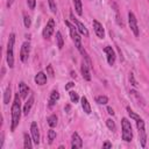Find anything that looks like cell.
<instances>
[{"label": "cell", "instance_id": "17", "mask_svg": "<svg viewBox=\"0 0 149 149\" xmlns=\"http://www.w3.org/2000/svg\"><path fill=\"white\" fill-rule=\"evenodd\" d=\"M34 100H35L34 94H30V97L28 98V100L26 101L24 107H23V114H24V115H28V113L30 112V108H31V106H33V104H34Z\"/></svg>", "mask_w": 149, "mask_h": 149}, {"label": "cell", "instance_id": "20", "mask_svg": "<svg viewBox=\"0 0 149 149\" xmlns=\"http://www.w3.org/2000/svg\"><path fill=\"white\" fill-rule=\"evenodd\" d=\"M33 140H30V136L24 133L23 134V148L24 149H31L33 148V143H31Z\"/></svg>", "mask_w": 149, "mask_h": 149}, {"label": "cell", "instance_id": "29", "mask_svg": "<svg viewBox=\"0 0 149 149\" xmlns=\"http://www.w3.org/2000/svg\"><path fill=\"white\" fill-rule=\"evenodd\" d=\"M23 23H24V27L26 28H29L30 24H31V20H30V16H28L27 14L23 15Z\"/></svg>", "mask_w": 149, "mask_h": 149}, {"label": "cell", "instance_id": "8", "mask_svg": "<svg viewBox=\"0 0 149 149\" xmlns=\"http://www.w3.org/2000/svg\"><path fill=\"white\" fill-rule=\"evenodd\" d=\"M70 19L72 20V22H73V24L77 27V29H78V31L81 34V35H84V36H88V30H87V28L78 20V19H76L74 16H73V14L72 13H70Z\"/></svg>", "mask_w": 149, "mask_h": 149}, {"label": "cell", "instance_id": "22", "mask_svg": "<svg viewBox=\"0 0 149 149\" xmlns=\"http://www.w3.org/2000/svg\"><path fill=\"white\" fill-rule=\"evenodd\" d=\"M56 40H57V47H58V49H62L63 45H64V41H63V36H62L61 31H57L56 33Z\"/></svg>", "mask_w": 149, "mask_h": 149}, {"label": "cell", "instance_id": "37", "mask_svg": "<svg viewBox=\"0 0 149 149\" xmlns=\"http://www.w3.org/2000/svg\"><path fill=\"white\" fill-rule=\"evenodd\" d=\"M107 112H108V114L114 115V111H113V108H112V107H107Z\"/></svg>", "mask_w": 149, "mask_h": 149}, {"label": "cell", "instance_id": "16", "mask_svg": "<svg viewBox=\"0 0 149 149\" xmlns=\"http://www.w3.org/2000/svg\"><path fill=\"white\" fill-rule=\"evenodd\" d=\"M35 83L37 84V85H44L45 83H47V74L44 73V72H42V71H40V72H37L36 73V76H35Z\"/></svg>", "mask_w": 149, "mask_h": 149}, {"label": "cell", "instance_id": "1", "mask_svg": "<svg viewBox=\"0 0 149 149\" xmlns=\"http://www.w3.org/2000/svg\"><path fill=\"white\" fill-rule=\"evenodd\" d=\"M20 93L15 94L14 102L12 105V123H10V130L14 132L15 128L19 126L20 119H21V104H20Z\"/></svg>", "mask_w": 149, "mask_h": 149}, {"label": "cell", "instance_id": "4", "mask_svg": "<svg viewBox=\"0 0 149 149\" xmlns=\"http://www.w3.org/2000/svg\"><path fill=\"white\" fill-rule=\"evenodd\" d=\"M121 126H122V140L126 142H130L133 139V130H132V125L128 121V119L122 118Z\"/></svg>", "mask_w": 149, "mask_h": 149}, {"label": "cell", "instance_id": "14", "mask_svg": "<svg viewBox=\"0 0 149 149\" xmlns=\"http://www.w3.org/2000/svg\"><path fill=\"white\" fill-rule=\"evenodd\" d=\"M29 91L30 90H29L28 85H26V83H23V81H20L19 83V93H20V95H21L22 99H26L28 97Z\"/></svg>", "mask_w": 149, "mask_h": 149}, {"label": "cell", "instance_id": "15", "mask_svg": "<svg viewBox=\"0 0 149 149\" xmlns=\"http://www.w3.org/2000/svg\"><path fill=\"white\" fill-rule=\"evenodd\" d=\"M80 71H81L83 78H84L85 80L90 81V80H91V73H90V70H88V65H87L85 62H83V64H81V66H80Z\"/></svg>", "mask_w": 149, "mask_h": 149}, {"label": "cell", "instance_id": "39", "mask_svg": "<svg viewBox=\"0 0 149 149\" xmlns=\"http://www.w3.org/2000/svg\"><path fill=\"white\" fill-rule=\"evenodd\" d=\"M12 2H13V0H8L7 1V7H10L12 6Z\"/></svg>", "mask_w": 149, "mask_h": 149}, {"label": "cell", "instance_id": "19", "mask_svg": "<svg viewBox=\"0 0 149 149\" xmlns=\"http://www.w3.org/2000/svg\"><path fill=\"white\" fill-rule=\"evenodd\" d=\"M80 101H81L83 111H84L86 114H90V113H91V106H90V102H88L87 98H86V97H83V98L80 99Z\"/></svg>", "mask_w": 149, "mask_h": 149}, {"label": "cell", "instance_id": "30", "mask_svg": "<svg viewBox=\"0 0 149 149\" xmlns=\"http://www.w3.org/2000/svg\"><path fill=\"white\" fill-rule=\"evenodd\" d=\"M127 112H128V115H129L132 119H134V120H139V119H140V116H139L135 112H133V111L130 109V107H127Z\"/></svg>", "mask_w": 149, "mask_h": 149}, {"label": "cell", "instance_id": "5", "mask_svg": "<svg viewBox=\"0 0 149 149\" xmlns=\"http://www.w3.org/2000/svg\"><path fill=\"white\" fill-rule=\"evenodd\" d=\"M136 127L139 130V139L141 142V146L144 148L146 143H147V135H146V130H144V121L142 119L136 120Z\"/></svg>", "mask_w": 149, "mask_h": 149}, {"label": "cell", "instance_id": "3", "mask_svg": "<svg viewBox=\"0 0 149 149\" xmlns=\"http://www.w3.org/2000/svg\"><path fill=\"white\" fill-rule=\"evenodd\" d=\"M14 43H15V34H10L7 43V64L9 68L14 66Z\"/></svg>", "mask_w": 149, "mask_h": 149}, {"label": "cell", "instance_id": "40", "mask_svg": "<svg viewBox=\"0 0 149 149\" xmlns=\"http://www.w3.org/2000/svg\"><path fill=\"white\" fill-rule=\"evenodd\" d=\"M71 77H76V73H74V72H73V71H72V72H71Z\"/></svg>", "mask_w": 149, "mask_h": 149}, {"label": "cell", "instance_id": "9", "mask_svg": "<svg viewBox=\"0 0 149 149\" xmlns=\"http://www.w3.org/2000/svg\"><path fill=\"white\" fill-rule=\"evenodd\" d=\"M29 54H30V43L29 42H24L22 44V47H21V50H20V59H21V62L26 63L28 61Z\"/></svg>", "mask_w": 149, "mask_h": 149}, {"label": "cell", "instance_id": "7", "mask_svg": "<svg viewBox=\"0 0 149 149\" xmlns=\"http://www.w3.org/2000/svg\"><path fill=\"white\" fill-rule=\"evenodd\" d=\"M54 31H55V21H54V19H50L48 21V23L45 24V27H44V29L42 31V35H43L44 38L48 40V38L51 37V35L54 34Z\"/></svg>", "mask_w": 149, "mask_h": 149}, {"label": "cell", "instance_id": "35", "mask_svg": "<svg viewBox=\"0 0 149 149\" xmlns=\"http://www.w3.org/2000/svg\"><path fill=\"white\" fill-rule=\"evenodd\" d=\"M74 86V83H72V81H69L66 85H65V90H70L71 87H73Z\"/></svg>", "mask_w": 149, "mask_h": 149}, {"label": "cell", "instance_id": "24", "mask_svg": "<svg viewBox=\"0 0 149 149\" xmlns=\"http://www.w3.org/2000/svg\"><path fill=\"white\" fill-rule=\"evenodd\" d=\"M48 125H49L51 128L56 127V125H57V116H56L55 114H52V115H50V116L48 118Z\"/></svg>", "mask_w": 149, "mask_h": 149}, {"label": "cell", "instance_id": "34", "mask_svg": "<svg viewBox=\"0 0 149 149\" xmlns=\"http://www.w3.org/2000/svg\"><path fill=\"white\" fill-rule=\"evenodd\" d=\"M47 72L49 73L50 77H54V70H52V66L51 65H48L47 66Z\"/></svg>", "mask_w": 149, "mask_h": 149}, {"label": "cell", "instance_id": "25", "mask_svg": "<svg viewBox=\"0 0 149 149\" xmlns=\"http://www.w3.org/2000/svg\"><path fill=\"white\" fill-rule=\"evenodd\" d=\"M9 100H10V87L8 86L5 91V93H3V104L7 105L9 102Z\"/></svg>", "mask_w": 149, "mask_h": 149}, {"label": "cell", "instance_id": "38", "mask_svg": "<svg viewBox=\"0 0 149 149\" xmlns=\"http://www.w3.org/2000/svg\"><path fill=\"white\" fill-rule=\"evenodd\" d=\"M65 112H68V113L70 112V105H66L65 106Z\"/></svg>", "mask_w": 149, "mask_h": 149}, {"label": "cell", "instance_id": "12", "mask_svg": "<svg viewBox=\"0 0 149 149\" xmlns=\"http://www.w3.org/2000/svg\"><path fill=\"white\" fill-rule=\"evenodd\" d=\"M92 26H93V29H94V31H95L97 36H98L99 38H102V37L105 36V30H104V28H102V24H101L99 21L93 20Z\"/></svg>", "mask_w": 149, "mask_h": 149}, {"label": "cell", "instance_id": "23", "mask_svg": "<svg viewBox=\"0 0 149 149\" xmlns=\"http://www.w3.org/2000/svg\"><path fill=\"white\" fill-rule=\"evenodd\" d=\"M95 102L99 105H105L108 102V98L106 95H97L95 97Z\"/></svg>", "mask_w": 149, "mask_h": 149}, {"label": "cell", "instance_id": "27", "mask_svg": "<svg viewBox=\"0 0 149 149\" xmlns=\"http://www.w3.org/2000/svg\"><path fill=\"white\" fill-rule=\"evenodd\" d=\"M55 139H56V132L51 128V129H49V132H48V140H49V143H52Z\"/></svg>", "mask_w": 149, "mask_h": 149}, {"label": "cell", "instance_id": "6", "mask_svg": "<svg viewBox=\"0 0 149 149\" xmlns=\"http://www.w3.org/2000/svg\"><path fill=\"white\" fill-rule=\"evenodd\" d=\"M128 23H129V27H130L132 31L137 37L140 35V30H139V27H137V20H136V17H135V15H134L133 12H129L128 13Z\"/></svg>", "mask_w": 149, "mask_h": 149}, {"label": "cell", "instance_id": "13", "mask_svg": "<svg viewBox=\"0 0 149 149\" xmlns=\"http://www.w3.org/2000/svg\"><path fill=\"white\" fill-rule=\"evenodd\" d=\"M81 147H83V141H81L80 136L77 133H73L72 134V141H71V148L78 149V148H81Z\"/></svg>", "mask_w": 149, "mask_h": 149}, {"label": "cell", "instance_id": "2", "mask_svg": "<svg viewBox=\"0 0 149 149\" xmlns=\"http://www.w3.org/2000/svg\"><path fill=\"white\" fill-rule=\"evenodd\" d=\"M65 24L69 27L70 36H71V38H72L74 45L77 47V49H78V50L83 49V45H81V37H80V35H79V31H78L77 27H76L74 24H71L69 21H65Z\"/></svg>", "mask_w": 149, "mask_h": 149}, {"label": "cell", "instance_id": "26", "mask_svg": "<svg viewBox=\"0 0 149 149\" xmlns=\"http://www.w3.org/2000/svg\"><path fill=\"white\" fill-rule=\"evenodd\" d=\"M106 126H107V127H108V129H109V130H112V132H115V129H116L115 122H114L112 119H107V120H106Z\"/></svg>", "mask_w": 149, "mask_h": 149}, {"label": "cell", "instance_id": "10", "mask_svg": "<svg viewBox=\"0 0 149 149\" xmlns=\"http://www.w3.org/2000/svg\"><path fill=\"white\" fill-rule=\"evenodd\" d=\"M104 51H105V54H106V58H107V63L109 64V65H113L114 63H115V51L113 50V48L112 47H109V45H107V47H105V49H104Z\"/></svg>", "mask_w": 149, "mask_h": 149}, {"label": "cell", "instance_id": "21", "mask_svg": "<svg viewBox=\"0 0 149 149\" xmlns=\"http://www.w3.org/2000/svg\"><path fill=\"white\" fill-rule=\"evenodd\" d=\"M73 3H74V9L77 12L78 15H81L83 14V6H81V0H73Z\"/></svg>", "mask_w": 149, "mask_h": 149}, {"label": "cell", "instance_id": "28", "mask_svg": "<svg viewBox=\"0 0 149 149\" xmlns=\"http://www.w3.org/2000/svg\"><path fill=\"white\" fill-rule=\"evenodd\" d=\"M69 95H70V99H71V101L72 102H78L79 101V97H78V94L74 92V91H70L69 92Z\"/></svg>", "mask_w": 149, "mask_h": 149}, {"label": "cell", "instance_id": "32", "mask_svg": "<svg viewBox=\"0 0 149 149\" xmlns=\"http://www.w3.org/2000/svg\"><path fill=\"white\" fill-rule=\"evenodd\" d=\"M129 81H130V84L134 86V87H137L139 85H137V81L135 80V78H134V74L133 73H129Z\"/></svg>", "mask_w": 149, "mask_h": 149}, {"label": "cell", "instance_id": "33", "mask_svg": "<svg viewBox=\"0 0 149 149\" xmlns=\"http://www.w3.org/2000/svg\"><path fill=\"white\" fill-rule=\"evenodd\" d=\"M27 3H28V7L30 9H34L35 5H36V0H27Z\"/></svg>", "mask_w": 149, "mask_h": 149}, {"label": "cell", "instance_id": "18", "mask_svg": "<svg viewBox=\"0 0 149 149\" xmlns=\"http://www.w3.org/2000/svg\"><path fill=\"white\" fill-rule=\"evenodd\" d=\"M59 99V93H58V91L57 90H52L51 91V93H50V98H49V104H48V106L51 108L55 104H56V101Z\"/></svg>", "mask_w": 149, "mask_h": 149}, {"label": "cell", "instance_id": "31", "mask_svg": "<svg viewBox=\"0 0 149 149\" xmlns=\"http://www.w3.org/2000/svg\"><path fill=\"white\" fill-rule=\"evenodd\" d=\"M48 2H49V7H50L51 12H52V13H56V12H57V7H56L55 0H48Z\"/></svg>", "mask_w": 149, "mask_h": 149}, {"label": "cell", "instance_id": "11", "mask_svg": "<svg viewBox=\"0 0 149 149\" xmlns=\"http://www.w3.org/2000/svg\"><path fill=\"white\" fill-rule=\"evenodd\" d=\"M30 133H31V137H33L34 143L38 144L40 143V130H38L37 123L35 121H33L31 125H30Z\"/></svg>", "mask_w": 149, "mask_h": 149}, {"label": "cell", "instance_id": "36", "mask_svg": "<svg viewBox=\"0 0 149 149\" xmlns=\"http://www.w3.org/2000/svg\"><path fill=\"white\" fill-rule=\"evenodd\" d=\"M102 148H112V143L108 142V141H106V142L102 144Z\"/></svg>", "mask_w": 149, "mask_h": 149}]
</instances>
